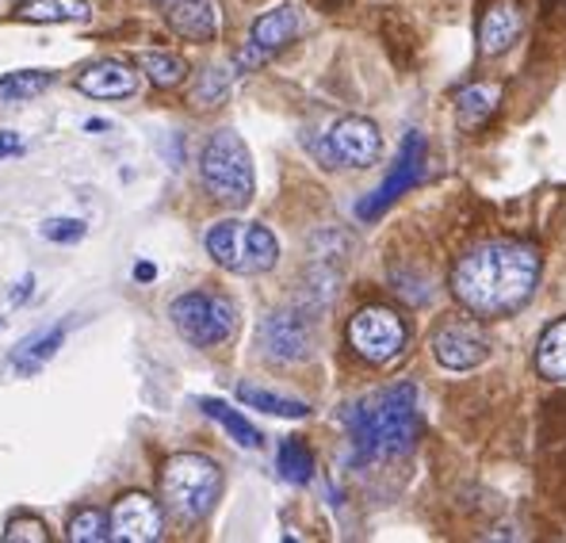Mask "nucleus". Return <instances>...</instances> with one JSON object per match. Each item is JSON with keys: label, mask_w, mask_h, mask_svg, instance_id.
I'll return each mask as SVG.
<instances>
[{"label": "nucleus", "mask_w": 566, "mask_h": 543, "mask_svg": "<svg viewBox=\"0 0 566 543\" xmlns=\"http://www.w3.org/2000/svg\"><path fill=\"white\" fill-rule=\"evenodd\" d=\"M539 283V253L524 241H486L452 269V295L474 317L521 311Z\"/></svg>", "instance_id": "obj_1"}, {"label": "nucleus", "mask_w": 566, "mask_h": 543, "mask_svg": "<svg viewBox=\"0 0 566 543\" xmlns=\"http://www.w3.org/2000/svg\"><path fill=\"white\" fill-rule=\"evenodd\" d=\"M345 429L360 463L413 452V445L421 440L418 390L402 383V387H387L360 398L345 409Z\"/></svg>", "instance_id": "obj_2"}, {"label": "nucleus", "mask_w": 566, "mask_h": 543, "mask_svg": "<svg viewBox=\"0 0 566 543\" xmlns=\"http://www.w3.org/2000/svg\"><path fill=\"white\" fill-rule=\"evenodd\" d=\"M222 494V471L214 459L180 452L161 467V498L169 513L185 524L203 521Z\"/></svg>", "instance_id": "obj_3"}, {"label": "nucleus", "mask_w": 566, "mask_h": 543, "mask_svg": "<svg viewBox=\"0 0 566 543\" xmlns=\"http://www.w3.org/2000/svg\"><path fill=\"white\" fill-rule=\"evenodd\" d=\"M207 253L214 257V264H222L234 275H261L269 269H276L280 261V241L276 233L261 222H245V219H227L214 222L203 238Z\"/></svg>", "instance_id": "obj_4"}, {"label": "nucleus", "mask_w": 566, "mask_h": 543, "mask_svg": "<svg viewBox=\"0 0 566 543\" xmlns=\"http://www.w3.org/2000/svg\"><path fill=\"white\" fill-rule=\"evenodd\" d=\"M199 180L207 196L227 207H245L253 199V157L234 130H219L207 138L199 154Z\"/></svg>", "instance_id": "obj_5"}, {"label": "nucleus", "mask_w": 566, "mask_h": 543, "mask_svg": "<svg viewBox=\"0 0 566 543\" xmlns=\"http://www.w3.org/2000/svg\"><path fill=\"white\" fill-rule=\"evenodd\" d=\"M169 317L180 337L191 341L196 348L222 345L238 330V306L222 295H203V291H188V295L172 299Z\"/></svg>", "instance_id": "obj_6"}, {"label": "nucleus", "mask_w": 566, "mask_h": 543, "mask_svg": "<svg viewBox=\"0 0 566 543\" xmlns=\"http://www.w3.org/2000/svg\"><path fill=\"white\" fill-rule=\"evenodd\" d=\"M406 322L390 306H364L348 322V345L368 364H390L406 348Z\"/></svg>", "instance_id": "obj_7"}, {"label": "nucleus", "mask_w": 566, "mask_h": 543, "mask_svg": "<svg viewBox=\"0 0 566 543\" xmlns=\"http://www.w3.org/2000/svg\"><path fill=\"white\" fill-rule=\"evenodd\" d=\"M314 154L329 165V169H371L382 154V135L371 119H360V115H348V119H337L329 127V135L322 146H314Z\"/></svg>", "instance_id": "obj_8"}, {"label": "nucleus", "mask_w": 566, "mask_h": 543, "mask_svg": "<svg viewBox=\"0 0 566 543\" xmlns=\"http://www.w3.org/2000/svg\"><path fill=\"white\" fill-rule=\"evenodd\" d=\"M298 35H303V15H298V8L295 4L272 8V12H264L261 20L253 23L245 46H241L238 54H234V70L238 73L261 70V65L272 62L280 50H287L291 43H295Z\"/></svg>", "instance_id": "obj_9"}, {"label": "nucleus", "mask_w": 566, "mask_h": 543, "mask_svg": "<svg viewBox=\"0 0 566 543\" xmlns=\"http://www.w3.org/2000/svg\"><path fill=\"white\" fill-rule=\"evenodd\" d=\"M256 345L272 364H298L311 356L314 330L303 311H272L256 330Z\"/></svg>", "instance_id": "obj_10"}, {"label": "nucleus", "mask_w": 566, "mask_h": 543, "mask_svg": "<svg viewBox=\"0 0 566 543\" xmlns=\"http://www.w3.org/2000/svg\"><path fill=\"white\" fill-rule=\"evenodd\" d=\"M432 356L448 372H471L490 356V337L474 317H452L432 333Z\"/></svg>", "instance_id": "obj_11"}, {"label": "nucleus", "mask_w": 566, "mask_h": 543, "mask_svg": "<svg viewBox=\"0 0 566 543\" xmlns=\"http://www.w3.org/2000/svg\"><path fill=\"white\" fill-rule=\"evenodd\" d=\"M421 173H424V138L413 130L410 138L402 142V154H398V161H395V169H390V177L379 184L376 191H371L368 199H364L360 207H356V215H360L364 222H371V219H379L382 211H387L390 203H395L398 196H402L406 188H413V184L421 180Z\"/></svg>", "instance_id": "obj_12"}, {"label": "nucleus", "mask_w": 566, "mask_h": 543, "mask_svg": "<svg viewBox=\"0 0 566 543\" xmlns=\"http://www.w3.org/2000/svg\"><path fill=\"white\" fill-rule=\"evenodd\" d=\"M112 540H123V543H154L161 540V529H165V516H161V505H157L149 494H123L119 501L112 505Z\"/></svg>", "instance_id": "obj_13"}, {"label": "nucleus", "mask_w": 566, "mask_h": 543, "mask_svg": "<svg viewBox=\"0 0 566 543\" xmlns=\"http://www.w3.org/2000/svg\"><path fill=\"white\" fill-rule=\"evenodd\" d=\"M524 31V8L521 0H490L479 20V50L486 58L505 54Z\"/></svg>", "instance_id": "obj_14"}, {"label": "nucleus", "mask_w": 566, "mask_h": 543, "mask_svg": "<svg viewBox=\"0 0 566 543\" xmlns=\"http://www.w3.org/2000/svg\"><path fill=\"white\" fill-rule=\"evenodd\" d=\"M77 88L96 100H127V96H135V88H138V73L130 70L127 62H119V58H104V62L88 65V70L81 73Z\"/></svg>", "instance_id": "obj_15"}, {"label": "nucleus", "mask_w": 566, "mask_h": 543, "mask_svg": "<svg viewBox=\"0 0 566 543\" xmlns=\"http://www.w3.org/2000/svg\"><path fill=\"white\" fill-rule=\"evenodd\" d=\"M169 8V23L180 39H188V43H214L219 39V0H177Z\"/></svg>", "instance_id": "obj_16"}, {"label": "nucleus", "mask_w": 566, "mask_h": 543, "mask_svg": "<svg viewBox=\"0 0 566 543\" xmlns=\"http://www.w3.org/2000/svg\"><path fill=\"white\" fill-rule=\"evenodd\" d=\"M502 104V85H490V81H474V85L460 88L455 96V123L463 130H479L490 123V115Z\"/></svg>", "instance_id": "obj_17"}, {"label": "nucleus", "mask_w": 566, "mask_h": 543, "mask_svg": "<svg viewBox=\"0 0 566 543\" xmlns=\"http://www.w3.org/2000/svg\"><path fill=\"white\" fill-rule=\"evenodd\" d=\"M12 15L28 23H73L88 20L93 8H88V0H20Z\"/></svg>", "instance_id": "obj_18"}, {"label": "nucleus", "mask_w": 566, "mask_h": 543, "mask_svg": "<svg viewBox=\"0 0 566 543\" xmlns=\"http://www.w3.org/2000/svg\"><path fill=\"white\" fill-rule=\"evenodd\" d=\"M536 367L544 379L566 383V317L552 322L536 345Z\"/></svg>", "instance_id": "obj_19"}, {"label": "nucleus", "mask_w": 566, "mask_h": 543, "mask_svg": "<svg viewBox=\"0 0 566 543\" xmlns=\"http://www.w3.org/2000/svg\"><path fill=\"white\" fill-rule=\"evenodd\" d=\"M54 85V73L50 70H15L0 77V104H28L39 92Z\"/></svg>", "instance_id": "obj_20"}, {"label": "nucleus", "mask_w": 566, "mask_h": 543, "mask_svg": "<svg viewBox=\"0 0 566 543\" xmlns=\"http://www.w3.org/2000/svg\"><path fill=\"white\" fill-rule=\"evenodd\" d=\"M199 406H203V414H207V417H214V421H219L222 429H227L241 448H256V445H261V432H256L253 425H249L234 406L222 403V398H203Z\"/></svg>", "instance_id": "obj_21"}, {"label": "nucleus", "mask_w": 566, "mask_h": 543, "mask_svg": "<svg viewBox=\"0 0 566 543\" xmlns=\"http://www.w3.org/2000/svg\"><path fill=\"white\" fill-rule=\"evenodd\" d=\"M138 70L146 73L157 88H172V85H180V81H185L188 65L180 62L177 54H165V50H146V54H138Z\"/></svg>", "instance_id": "obj_22"}, {"label": "nucleus", "mask_w": 566, "mask_h": 543, "mask_svg": "<svg viewBox=\"0 0 566 543\" xmlns=\"http://www.w3.org/2000/svg\"><path fill=\"white\" fill-rule=\"evenodd\" d=\"M276 463H280V474H283V479L295 482V487H303V482H311V479H314V456H311V448H306L298 437H287V440H283Z\"/></svg>", "instance_id": "obj_23"}, {"label": "nucleus", "mask_w": 566, "mask_h": 543, "mask_svg": "<svg viewBox=\"0 0 566 543\" xmlns=\"http://www.w3.org/2000/svg\"><path fill=\"white\" fill-rule=\"evenodd\" d=\"M238 398L245 406L264 409V414H276V417H306V414H311V406H306V403L272 395V390H261V387H249V383H241V387H238Z\"/></svg>", "instance_id": "obj_24"}, {"label": "nucleus", "mask_w": 566, "mask_h": 543, "mask_svg": "<svg viewBox=\"0 0 566 543\" xmlns=\"http://www.w3.org/2000/svg\"><path fill=\"white\" fill-rule=\"evenodd\" d=\"M65 536L73 543H104L112 540V524H107V516L99 509H77L70 516V524H65Z\"/></svg>", "instance_id": "obj_25"}, {"label": "nucleus", "mask_w": 566, "mask_h": 543, "mask_svg": "<svg viewBox=\"0 0 566 543\" xmlns=\"http://www.w3.org/2000/svg\"><path fill=\"white\" fill-rule=\"evenodd\" d=\"M62 345V330H50L46 337H35V341H23L20 348H15V367H20V372H35L39 364L43 361H50V356H54V348Z\"/></svg>", "instance_id": "obj_26"}, {"label": "nucleus", "mask_w": 566, "mask_h": 543, "mask_svg": "<svg viewBox=\"0 0 566 543\" xmlns=\"http://www.w3.org/2000/svg\"><path fill=\"white\" fill-rule=\"evenodd\" d=\"M4 540L8 543H46L50 532L39 516H12L4 529Z\"/></svg>", "instance_id": "obj_27"}, {"label": "nucleus", "mask_w": 566, "mask_h": 543, "mask_svg": "<svg viewBox=\"0 0 566 543\" xmlns=\"http://www.w3.org/2000/svg\"><path fill=\"white\" fill-rule=\"evenodd\" d=\"M43 238H50V241H81V238H85V222H81V219H50V222H43Z\"/></svg>", "instance_id": "obj_28"}, {"label": "nucleus", "mask_w": 566, "mask_h": 543, "mask_svg": "<svg viewBox=\"0 0 566 543\" xmlns=\"http://www.w3.org/2000/svg\"><path fill=\"white\" fill-rule=\"evenodd\" d=\"M230 77H234V73H227V70H207L203 85L196 88V100H199V104H211V100H222V92H227Z\"/></svg>", "instance_id": "obj_29"}, {"label": "nucleus", "mask_w": 566, "mask_h": 543, "mask_svg": "<svg viewBox=\"0 0 566 543\" xmlns=\"http://www.w3.org/2000/svg\"><path fill=\"white\" fill-rule=\"evenodd\" d=\"M306 4H314L318 12H340V8H348L353 0H306Z\"/></svg>", "instance_id": "obj_30"}, {"label": "nucleus", "mask_w": 566, "mask_h": 543, "mask_svg": "<svg viewBox=\"0 0 566 543\" xmlns=\"http://www.w3.org/2000/svg\"><path fill=\"white\" fill-rule=\"evenodd\" d=\"M15 149H20V138H15L12 130H4V135H0V157H4V154H15Z\"/></svg>", "instance_id": "obj_31"}, {"label": "nucleus", "mask_w": 566, "mask_h": 543, "mask_svg": "<svg viewBox=\"0 0 566 543\" xmlns=\"http://www.w3.org/2000/svg\"><path fill=\"white\" fill-rule=\"evenodd\" d=\"M157 4H177V0H157Z\"/></svg>", "instance_id": "obj_32"}]
</instances>
